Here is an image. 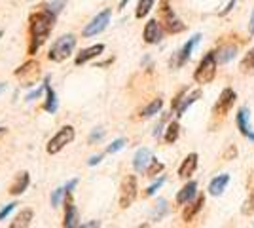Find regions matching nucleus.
Returning <instances> with one entry per match:
<instances>
[{"label": "nucleus", "instance_id": "obj_42", "mask_svg": "<svg viewBox=\"0 0 254 228\" xmlns=\"http://www.w3.org/2000/svg\"><path fill=\"white\" fill-rule=\"evenodd\" d=\"M82 227L84 228H95V227H101V223H99V221H91V223H84Z\"/></svg>", "mask_w": 254, "mask_h": 228}, {"label": "nucleus", "instance_id": "obj_4", "mask_svg": "<svg viewBox=\"0 0 254 228\" xmlns=\"http://www.w3.org/2000/svg\"><path fill=\"white\" fill-rule=\"evenodd\" d=\"M159 19H161L163 29L171 34L182 33L186 29V25L180 21L179 17H177V13H175V10L171 8L169 0H161V4H159Z\"/></svg>", "mask_w": 254, "mask_h": 228}, {"label": "nucleus", "instance_id": "obj_20", "mask_svg": "<svg viewBox=\"0 0 254 228\" xmlns=\"http://www.w3.org/2000/svg\"><path fill=\"white\" fill-rule=\"evenodd\" d=\"M230 183V175H218V177H214L211 183H209V194L211 196H220L226 190V186Z\"/></svg>", "mask_w": 254, "mask_h": 228}, {"label": "nucleus", "instance_id": "obj_32", "mask_svg": "<svg viewBox=\"0 0 254 228\" xmlns=\"http://www.w3.org/2000/svg\"><path fill=\"white\" fill-rule=\"evenodd\" d=\"M237 147L235 145H230L226 151L222 152V160H226V162H230V160H233V158H237Z\"/></svg>", "mask_w": 254, "mask_h": 228}, {"label": "nucleus", "instance_id": "obj_18", "mask_svg": "<svg viewBox=\"0 0 254 228\" xmlns=\"http://www.w3.org/2000/svg\"><path fill=\"white\" fill-rule=\"evenodd\" d=\"M31 183V179H29V173L27 171H21V173H17V177L13 179V183L10 185V192L11 196H19L23 194L25 190H27V186Z\"/></svg>", "mask_w": 254, "mask_h": 228}, {"label": "nucleus", "instance_id": "obj_17", "mask_svg": "<svg viewBox=\"0 0 254 228\" xmlns=\"http://www.w3.org/2000/svg\"><path fill=\"white\" fill-rule=\"evenodd\" d=\"M195 194H197V183H195V181H190V183H186V185L182 186V190H179V194H177V204L184 206V204L191 202V200L195 198Z\"/></svg>", "mask_w": 254, "mask_h": 228}, {"label": "nucleus", "instance_id": "obj_13", "mask_svg": "<svg viewBox=\"0 0 254 228\" xmlns=\"http://www.w3.org/2000/svg\"><path fill=\"white\" fill-rule=\"evenodd\" d=\"M78 225V215H76V207L74 202H72V196L70 192H66V200H64V221L63 227L64 228H72Z\"/></svg>", "mask_w": 254, "mask_h": 228}, {"label": "nucleus", "instance_id": "obj_9", "mask_svg": "<svg viewBox=\"0 0 254 228\" xmlns=\"http://www.w3.org/2000/svg\"><path fill=\"white\" fill-rule=\"evenodd\" d=\"M235 99H237V93L233 91L232 87H226V89H222V93H220V97H218V101L214 103V107H212V114L214 116H226L230 110H232V107L235 105Z\"/></svg>", "mask_w": 254, "mask_h": 228}, {"label": "nucleus", "instance_id": "obj_2", "mask_svg": "<svg viewBox=\"0 0 254 228\" xmlns=\"http://www.w3.org/2000/svg\"><path fill=\"white\" fill-rule=\"evenodd\" d=\"M216 65H218L216 55H214V52H209V54L201 59V63L197 65L195 73H193L195 84H199V86L211 84L212 80H214V76H216Z\"/></svg>", "mask_w": 254, "mask_h": 228}, {"label": "nucleus", "instance_id": "obj_21", "mask_svg": "<svg viewBox=\"0 0 254 228\" xmlns=\"http://www.w3.org/2000/svg\"><path fill=\"white\" fill-rule=\"evenodd\" d=\"M214 55H216V61H218L220 65H226V63H230L232 59H235V55H237V46H233V44L222 46L218 52H214Z\"/></svg>", "mask_w": 254, "mask_h": 228}, {"label": "nucleus", "instance_id": "obj_33", "mask_svg": "<svg viewBox=\"0 0 254 228\" xmlns=\"http://www.w3.org/2000/svg\"><path fill=\"white\" fill-rule=\"evenodd\" d=\"M163 183H165V177H161V179H158V181H156L154 185L146 188V192H144V196H146V198H148V196H154V194H156V192L159 190V188H161V185H163Z\"/></svg>", "mask_w": 254, "mask_h": 228}, {"label": "nucleus", "instance_id": "obj_10", "mask_svg": "<svg viewBox=\"0 0 254 228\" xmlns=\"http://www.w3.org/2000/svg\"><path fill=\"white\" fill-rule=\"evenodd\" d=\"M163 36V31H161V25H159L158 19H150L146 25H144V31H142V38L146 44H158Z\"/></svg>", "mask_w": 254, "mask_h": 228}, {"label": "nucleus", "instance_id": "obj_31", "mask_svg": "<svg viewBox=\"0 0 254 228\" xmlns=\"http://www.w3.org/2000/svg\"><path fill=\"white\" fill-rule=\"evenodd\" d=\"M165 213H167V202H165V200H159L158 207L154 209V221H159Z\"/></svg>", "mask_w": 254, "mask_h": 228}, {"label": "nucleus", "instance_id": "obj_25", "mask_svg": "<svg viewBox=\"0 0 254 228\" xmlns=\"http://www.w3.org/2000/svg\"><path fill=\"white\" fill-rule=\"evenodd\" d=\"M161 107H163V99H154L150 105H146V107L142 109L140 116H142V118H150V116L158 114L159 110H161Z\"/></svg>", "mask_w": 254, "mask_h": 228}, {"label": "nucleus", "instance_id": "obj_41", "mask_svg": "<svg viewBox=\"0 0 254 228\" xmlns=\"http://www.w3.org/2000/svg\"><path fill=\"white\" fill-rule=\"evenodd\" d=\"M101 160H103V154H97V156H91L87 163H89V165H95V163H99Z\"/></svg>", "mask_w": 254, "mask_h": 228}, {"label": "nucleus", "instance_id": "obj_22", "mask_svg": "<svg viewBox=\"0 0 254 228\" xmlns=\"http://www.w3.org/2000/svg\"><path fill=\"white\" fill-rule=\"evenodd\" d=\"M199 97H201V89H193V91H190V93H186L184 101L180 103L179 109H177V116H182V114L186 112V109H188L190 105H193Z\"/></svg>", "mask_w": 254, "mask_h": 228}, {"label": "nucleus", "instance_id": "obj_38", "mask_svg": "<svg viewBox=\"0 0 254 228\" xmlns=\"http://www.w3.org/2000/svg\"><path fill=\"white\" fill-rule=\"evenodd\" d=\"M44 89H46V84H42V87H38L36 91H32V93H29V95H27V101H32V99H38V97H40V93H42Z\"/></svg>", "mask_w": 254, "mask_h": 228}, {"label": "nucleus", "instance_id": "obj_12", "mask_svg": "<svg viewBox=\"0 0 254 228\" xmlns=\"http://www.w3.org/2000/svg\"><path fill=\"white\" fill-rule=\"evenodd\" d=\"M199 40H201V34H193L190 40H188V42L182 46V50H180L179 54H177V67L184 65V63L190 59L191 52L195 50V46L199 44Z\"/></svg>", "mask_w": 254, "mask_h": 228}, {"label": "nucleus", "instance_id": "obj_39", "mask_svg": "<svg viewBox=\"0 0 254 228\" xmlns=\"http://www.w3.org/2000/svg\"><path fill=\"white\" fill-rule=\"evenodd\" d=\"M63 4H64L63 0H57V2H53V4H50L48 8H50V10H52L53 13H55V15H57V11L61 10V6H63Z\"/></svg>", "mask_w": 254, "mask_h": 228}, {"label": "nucleus", "instance_id": "obj_28", "mask_svg": "<svg viewBox=\"0 0 254 228\" xmlns=\"http://www.w3.org/2000/svg\"><path fill=\"white\" fill-rule=\"evenodd\" d=\"M180 135V126L179 122H171L169 126H167V131H165V143H169V145H173V143L179 139Z\"/></svg>", "mask_w": 254, "mask_h": 228}, {"label": "nucleus", "instance_id": "obj_34", "mask_svg": "<svg viewBox=\"0 0 254 228\" xmlns=\"http://www.w3.org/2000/svg\"><path fill=\"white\" fill-rule=\"evenodd\" d=\"M63 194H64V188H57V190H53V194H52V206L53 207H59L61 200H63Z\"/></svg>", "mask_w": 254, "mask_h": 228}, {"label": "nucleus", "instance_id": "obj_45", "mask_svg": "<svg viewBox=\"0 0 254 228\" xmlns=\"http://www.w3.org/2000/svg\"><path fill=\"white\" fill-rule=\"evenodd\" d=\"M4 133H6V128H0V137H2Z\"/></svg>", "mask_w": 254, "mask_h": 228}, {"label": "nucleus", "instance_id": "obj_29", "mask_svg": "<svg viewBox=\"0 0 254 228\" xmlns=\"http://www.w3.org/2000/svg\"><path fill=\"white\" fill-rule=\"evenodd\" d=\"M163 171V163L158 162V160H154L152 158V162H150V165L146 167V177H156V175H159Z\"/></svg>", "mask_w": 254, "mask_h": 228}, {"label": "nucleus", "instance_id": "obj_37", "mask_svg": "<svg viewBox=\"0 0 254 228\" xmlns=\"http://www.w3.org/2000/svg\"><path fill=\"white\" fill-rule=\"evenodd\" d=\"M15 206H17V204H10V206H6V207H4V209L0 211V221H4V219L8 217V215H10L11 211L15 209Z\"/></svg>", "mask_w": 254, "mask_h": 228}, {"label": "nucleus", "instance_id": "obj_26", "mask_svg": "<svg viewBox=\"0 0 254 228\" xmlns=\"http://www.w3.org/2000/svg\"><path fill=\"white\" fill-rule=\"evenodd\" d=\"M154 2H156V0H138V6H137V10H135V17H137V19L146 17L150 13V10L154 8Z\"/></svg>", "mask_w": 254, "mask_h": 228}, {"label": "nucleus", "instance_id": "obj_6", "mask_svg": "<svg viewBox=\"0 0 254 228\" xmlns=\"http://www.w3.org/2000/svg\"><path fill=\"white\" fill-rule=\"evenodd\" d=\"M137 194H138L137 177L135 175H127L126 179L122 181V185H120V207L122 209L131 207V204L135 202Z\"/></svg>", "mask_w": 254, "mask_h": 228}, {"label": "nucleus", "instance_id": "obj_3", "mask_svg": "<svg viewBox=\"0 0 254 228\" xmlns=\"http://www.w3.org/2000/svg\"><path fill=\"white\" fill-rule=\"evenodd\" d=\"M74 46H76L74 34H64L61 38H57V40L52 44L50 54H48L50 61H53V63H63L64 59H68V55L72 54Z\"/></svg>", "mask_w": 254, "mask_h": 228}, {"label": "nucleus", "instance_id": "obj_14", "mask_svg": "<svg viewBox=\"0 0 254 228\" xmlns=\"http://www.w3.org/2000/svg\"><path fill=\"white\" fill-rule=\"evenodd\" d=\"M197 154L195 152H191V154H188L186 158H184V162L180 163L179 167V177L180 179H190L191 175H193V171L197 169Z\"/></svg>", "mask_w": 254, "mask_h": 228}, {"label": "nucleus", "instance_id": "obj_24", "mask_svg": "<svg viewBox=\"0 0 254 228\" xmlns=\"http://www.w3.org/2000/svg\"><path fill=\"white\" fill-rule=\"evenodd\" d=\"M46 93H48V99L44 103V110H48V112L53 114L57 110V97H55V91L52 89V86L48 84V80H46Z\"/></svg>", "mask_w": 254, "mask_h": 228}, {"label": "nucleus", "instance_id": "obj_5", "mask_svg": "<svg viewBox=\"0 0 254 228\" xmlns=\"http://www.w3.org/2000/svg\"><path fill=\"white\" fill-rule=\"evenodd\" d=\"M72 141H74V128L72 126H64L50 139L46 151H48V154H57V152H61L66 145H70Z\"/></svg>", "mask_w": 254, "mask_h": 228}, {"label": "nucleus", "instance_id": "obj_11", "mask_svg": "<svg viewBox=\"0 0 254 228\" xmlns=\"http://www.w3.org/2000/svg\"><path fill=\"white\" fill-rule=\"evenodd\" d=\"M235 122H237V130L241 131V135H245L247 139L254 141V131L251 130V126H249V109H247V107H241V109L237 110Z\"/></svg>", "mask_w": 254, "mask_h": 228}, {"label": "nucleus", "instance_id": "obj_16", "mask_svg": "<svg viewBox=\"0 0 254 228\" xmlns=\"http://www.w3.org/2000/svg\"><path fill=\"white\" fill-rule=\"evenodd\" d=\"M150 162H152V152L148 149H138L135 158H133V167H135V171L142 173V171H146Z\"/></svg>", "mask_w": 254, "mask_h": 228}, {"label": "nucleus", "instance_id": "obj_35", "mask_svg": "<svg viewBox=\"0 0 254 228\" xmlns=\"http://www.w3.org/2000/svg\"><path fill=\"white\" fill-rule=\"evenodd\" d=\"M124 147H126V139H116V141H114L110 147H108V149H106V152H108V154H114V152L122 151Z\"/></svg>", "mask_w": 254, "mask_h": 228}, {"label": "nucleus", "instance_id": "obj_27", "mask_svg": "<svg viewBox=\"0 0 254 228\" xmlns=\"http://www.w3.org/2000/svg\"><path fill=\"white\" fill-rule=\"evenodd\" d=\"M239 69H241V73H245V75H249V73H253L254 71V48L245 54V57L241 59Z\"/></svg>", "mask_w": 254, "mask_h": 228}, {"label": "nucleus", "instance_id": "obj_15", "mask_svg": "<svg viewBox=\"0 0 254 228\" xmlns=\"http://www.w3.org/2000/svg\"><path fill=\"white\" fill-rule=\"evenodd\" d=\"M105 52V44H95V46H89V48H85V50H82L80 54H78V57H76V65H84V63H87V61H91V59H95V57H99V55Z\"/></svg>", "mask_w": 254, "mask_h": 228}, {"label": "nucleus", "instance_id": "obj_30", "mask_svg": "<svg viewBox=\"0 0 254 228\" xmlns=\"http://www.w3.org/2000/svg\"><path fill=\"white\" fill-rule=\"evenodd\" d=\"M243 215H253V211H254V188H253V192L249 194V198H247V202L243 204Z\"/></svg>", "mask_w": 254, "mask_h": 228}, {"label": "nucleus", "instance_id": "obj_23", "mask_svg": "<svg viewBox=\"0 0 254 228\" xmlns=\"http://www.w3.org/2000/svg\"><path fill=\"white\" fill-rule=\"evenodd\" d=\"M32 209H23L21 213L15 217V221L11 223V228H27L29 225H31V221H32Z\"/></svg>", "mask_w": 254, "mask_h": 228}, {"label": "nucleus", "instance_id": "obj_1", "mask_svg": "<svg viewBox=\"0 0 254 228\" xmlns=\"http://www.w3.org/2000/svg\"><path fill=\"white\" fill-rule=\"evenodd\" d=\"M53 23H55V13L48 6L31 13V17H29V36H31L29 54L31 55L36 54L40 50V46L48 40V36L52 34Z\"/></svg>", "mask_w": 254, "mask_h": 228}, {"label": "nucleus", "instance_id": "obj_8", "mask_svg": "<svg viewBox=\"0 0 254 228\" xmlns=\"http://www.w3.org/2000/svg\"><path fill=\"white\" fill-rule=\"evenodd\" d=\"M110 15H112V10H103L97 17L91 19V23L85 25V29L82 31V36L89 38V36H95V34L103 33L108 27V23H110Z\"/></svg>", "mask_w": 254, "mask_h": 228}, {"label": "nucleus", "instance_id": "obj_44", "mask_svg": "<svg viewBox=\"0 0 254 228\" xmlns=\"http://www.w3.org/2000/svg\"><path fill=\"white\" fill-rule=\"evenodd\" d=\"M127 2H129V0H122V4H120V8H124V6H126Z\"/></svg>", "mask_w": 254, "mask_h": 228}, {"label": "nucleus", "instance_id": "obj_19", "mask_svg": "<svg viewBox=\"0 0 254 228\" xmlns=\"http://www.w3.org/2000/svg\"><path fill=\"white\" fill-rule=\"evenodd\" d=\"M203 204H205V198H203V196H197V198H195V202H188V207L184 209L182 219H184L186 223H191V221L195 219V215L201 211Z\"/></svg>", "mask_w": 254, "mask_h": 228}, {"label": "nucleus", "instance_id": "obj_7", "mask_svg": "<svg viewBox=\"0 0 254 228\" xmlns=\"http://www.w3.org/2000/svg\"><path fill=\"white\" fill-rule=\"evenodd\" d=\"M15 78H19L21 80L23 86H34L36 84V80L40 78V63L38 61H27V63H23L19 69H15Z\"/></svg>", "mask_w": 254, "mask_h": 228}, {"label": "nucleus", "instance_id": "obj_46", "mask_svg": "<svg viewBox=\"0 0 254 228\" xmlns=\"http://www.w3.org/2000/svg\"><path fill=\"white\" fill-rule=\"evenodd\" d=\"M2 87H4V86H2V84H0V91H2Z\"/></svg>", "mask_w": 254, "mask_h": 228}, {"label": "nucleus", "instance_id": "obj_40", "mask_svg": "<svg viewBox=\"0 0 254 228\" xmlns=\"http://www.w3.org/2000/svg\"><path fill=\"white\" fill-rule=\"evenodd\" d=\"M76 185H78V181H76V179H72V181H68V185L64 186V192H72Z\"/></svg>", "mask_w": 254, "mask_h": 228}, {"label": "nucleus", "instance_id": "obj_43", "mask_svg": "<svg viewBox=\"0 0 254 228\" xmlns=\"http://www.w3.org/2000/svg\"><path fill=\"white\" fill-rule=\"evenodd\" d=\"M249 33L254 34V10H253V17H251V25H249Z\"/></svg>", "mask_w": 254, "mask_h": 228}, {"label": "nucleus", "instance_id": "obj_36", "mask_svg": "<svg viewBox=\"0 0 254 228\" xmlns=\"http://www.w3.org/2000/svg\"><path fill=\"white\" fill-rule=\"evenodd\" d=\"M103 137H105V131H103V130H101V128H99V130H95V131H93V133H91V135H89V143L93 145V143H95V141H101Z\"/></svg>", "mask_w": 254, "mask_h": 228}]
</instances>
